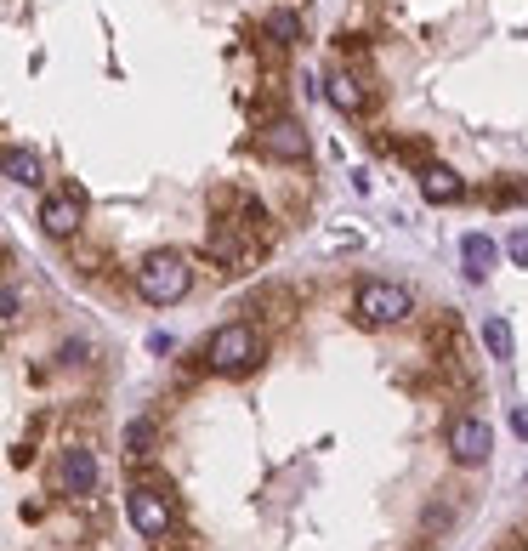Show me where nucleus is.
<instances>
[{"label": "nucleus", "mask_w": 528, "mask_h": 551, "mask_svg": "<svg viewBox=\"0 0 528 551\" xmlns=\"http://www.w3.org/2000/svg\"><path fill=\"white\" fill-rule=\"evenodd\" d=\"M483 199H489V205H517V199H528V182H494Z\"/></svg>", "instance_id": "16"}, {"label": "nucleus", "mask_w": 528, "mask_h": 551, "mask_svg": "<svg viewBox=\"0 0 528 551\" xmlns=\"http://www.w3.org/2000/svg\"><path fill=\"white\" fill-rule=\"evenodd\" d=\"M154 438H159V427H154V421H148V415L125 427V449H131V455H148V449H154Z\"/></svg>", "instance_id": "15"}, {"label": "nucleus", "mask_w": 528, "mask_h": 551, "mask_svg": "<svg viewBox=\"0 0 528 551\" xmlns=\"http://www.w3.org/2000/svg\"><path fill=\"white\" fill-rule=\"evenodd\" d=\"M494 262H500V245H494L489 233H466V239H460V267H466V279L483 285V279L494 273Z\"/></svg>", "instance_id": "10"}, {"label": "nucleus", "mask_w": 528, "mask_h": 551, "mask_svg": "<svg viewBox=\"0 0 528 551\" xmlns=\"http://www.w3.org/2000/svg\"><path fill=\"white\" fill-rule=\"evenodd\" d=\"M262 35H267V40H279L284 52H290V46H301V40H307V23H301V12H290V6H279V12H267Z\"/></svg>", "instance_id": "12"}, {"label": "nucleus", "mask_w": 528, "mask_h": 551, "mask_svg": "<svg viewBox=\"0 0 528 551\" xmlns=\"http://www.w3.org/2000/svg\"><path fill=\"white\" fill-rule=\"evenodd\" d=\"M324 97H330L335 114H347V120H352V114H364V108L375 103V86H364L352 69H330V74H324Z\"/></svg>", "instance_id": "9"}, {"label": "nucleus", "mask_w": 528, "mask_h": 551, "mask_svg": "<svg viewBox=\"0 0 528 551\" xmlns=\"http://www.w3.org/2000/svg\"><path fill=\"white\" fill-rule=\"evenodd\" d=\"M125 517H131V529H137L142 540H154V546H165L176 534V512H171L165 483H137V489L125 495Z\"/></svg>", "instance_id": "3"}, {"label": "nucleus", "mask_w": 528, "mask_h": 551, "mask_svg": "<svg viewBox=\"0 0 528 551\" xmlns=\"http://www.w3.org/2000/svg\"><path fill=\"white\" fill-rule=\"evenodd\" d=\"M307 125L296 120V114H267V120H256V154L273 165H301L307 160Z\"/></svg>", "instance_id": "4"}, {"label": "nucleus", "mask_w": 528, "mask_h": 551, "mask_svg": "<svg viewBox=\"0 0 528 551\" xmlns=\"http://www.w3.org/2000/svg\"><path fill=\"white\" fill-rule=\"evenodd\" d=\"M494 449V432L483 415H455L449 421V461L455 466H483Z\"/></svg>", "instance_id": "6"}, {"label": "nucleus", "mask_w": 528, "mask_h": 551, "mask_svg": "<svg viewBox=\"0 0 528 551\" xmlns=\"http://www.w3.org/2000/svg\"><path fill=\"white\" fill-rule=\"evenodd\" d=\"M256 358H262V330L250 319L222 324L205 341V370H216V375H245V370H256Z\"/></svg>", "instance_id": "2"}, {"label": "nucleus", "mask_w": 528, "mask_h": 551, "mask_svg": "<svg viewBox=\"0 0 528 551\" xmlns=\"http://www.w3.org/2000/svg\"><path fill=\"white\" fill-rule=\"evenodd\" d=\"M18 313V290H0V319H12Z\"/></svg>", "instance_id": "19"}, {"label": "nucleus", "mask_w": 528, "mask_h": 551, "mask_svg": "<svg viewBox=\"0 0 528 551\" xmlns=\"http://www.w3.org/2000/svg\"><path fill=\"white\" fill-rule=\"evenodd\" d=\"M97 478H103V472H97V455H91L86 444L63 449V461H57V489H63V495H69V500H91V495H97Z\"/></svg>", "instance_id": "8"}, {"label": "nucleus", "mask_w": 528, "mask_h": 551, "mask_svg": "<svg viewBox=\"0 0 528 551\" xmlns=\"http://www.w3.org/2000/svg\"><path fill=\"white\" fill-rule=\"evenodd\" d=\"M511 432H517V438L528 444V404H517V409H511Z\"/></svg>", "instance_id": "18"}, {"label": "nucleus", "mask_w": 528, "mask_h": 551, "mask_svg": "<svg viewBox=\"0 0 528 551\" xmlns=\"http://www.w3.org/2000/svg\"><path fill=\"white\" fill-rule=\"evenodd\" d=\"M0 171H6V177L12 182H23V188H40V154H29V148H6V154H0Z\"/></svg>", "instance_id": "13"}, {"label": "nucleus", "mask_w": 528, "mask_h": 551, "mask_svg": "<svg viewBox=\"0 0 528 551\" xmlns=\"http://www.w3.org/2000/svg\"><path fill=\"white\" fill-rule=\"evenodd\" d=\"M352 313H358V324H404L415 313V296L387 279H364L352 290Z\"/></svg>", "instance_id": "5"}, {"label": "nucleus", "mask_w": 528, "mask_h": 551, "mask_svg": "<svg viewBox=\"0 0 528 551\" xmlns=\"http://www.w3.org/2000/svg\"><path fill=\"white\" fill-rule=\"evenodd\" d=\"M421 194L432 199V205H460V199H466V182H460L449 165H421Z\"/></svg>", "instance_id": "11"}, {"label": "nucleus", "mask_w": 528, "mask_h": 551, "mask_svg": "<svg viewBox=\"0 0 528 551\" xmlns=\"http://www.w3.org/2000/svg\"><path fill=\"white\" fill-rule=\"evenodd\" d=\"M80 222H86V194L80 188H57V194H46V205H40V228L52 233V239H74L80 233Z\"/></svg>", "instance_id": "7"}, {"label": "nucleus", "mask_w": 528, "mask_h": 551, "mask_svg": "<svg viewBox=\"0 0 528 551\" xmlns=\"http://www.w3.org/2000/svg\"><path fill=\"white\" fill-rule=\"evenodd\" d=\"M506 256L517 267H528V228H511V239H506Z\"/></svg>", "instance_id": "17"}, {"label": "nucleus", "mask_w": 528, "mask_h": 551, "mask_svg": "<svg viewBox=\"0 0 528 551\" xmlns=\"http://www.w3.org/2000/svg\"><path fill=\"white\" fill-rule=\"evenodd\" d=\"M194 290V267H188V256H176V250H154V256H142L137 267V296L154 307H171L182 302Z\"/></svg>", "instance_id": "1"}, {"label": "nucleus", "mask_w": 528, "mask_h": 551, "mask_svg": "<svg viewBox=\"0 0 528 551\" xmlns=\"http://www.w3.org/2000/svg\"><path fill=\"white\" fill-rule=\"evenodd\" d=\"M483 347H489L494 364H511V353H517V341H511V324H506V319H483Z\"/></svg>", "instance_id": "14"}]
</instances>
